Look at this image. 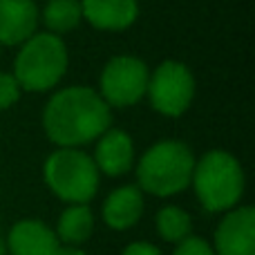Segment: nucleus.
Wrapping results in <instances>:
<instances>
[{"instance_id":"15","label":"nucleus","mask_w":255,"mask_h":255,"mask_svg":"<svg viewBox=\"0 0 255 255\" xmlns=\"http://www.w3.org/2000/svg\"><path fill=\"white\" fill-rule=\"evenodd\" d=\"M81 18H83V13H81L79 0H49L43 11L45 25L56 34L72 31L81 22Z\"/></svg>"},{"instance_id":"21","label":"nucleus","mask_w":255,"mask_h":255,"mask_svg":"<svg viewBox=\"0 0 255 255\" xmlns=\"http://www.w3.org/2000/svg\"><path fill=\"white\" fill-rule=\"evenodd\" d=\"M0 255H4V242L0 240Z\"/></svg>"},{"instance_id":"9","label":"nucleus","mask_w":255,"mask_h":255,"mask_svg":"<svg viewBox=\"0 0 255 255\" xmlns=\"http://www.w3.org/2000/svg\"><path fill=\"white\" fill-rule=\"evenodd\" d=\"M38 7L34 0H0V43L18 45L34 36Z\"/></svg>"},{"instance_id":"18","label":"nucleus","mask_w":255,"mask_h":255,"mask_svg":"<svg viewBox=\"0 0 255 255\" xmlns=\"http://www.w3.org/2000/svg\"><path fill=\"white\" fill-rule=\"evenodd\" d=\"M172 255H215V251H213L211 247H208L204 240L199 238H186L179 242V247H177V251Z\"/></svg>"},{"instance_id":"6","label":"nucleus","mask_w":255,"mask_h":255,"mask_svg":"<svg viewBox=\"0 0 255 255\" xmlns=\"http://www.w3.org/2000/svg\"><path fill=\"white\" fill-rule=\"evenodd\" d=\"M148 97L157 112L179 117L188 110L195 94V79L184 63L166 61L148 79Z\"/></svg>"},{"instance_id":"2","label":"nucleus","mask_w":255,"mask_h":255,"mask_svg":"<svg viewBox=\"0 0 255 255\" xmlns=\"http://www.w3.org/2000/svg\"><path fill=\"white\" fill-rule=\"evenodd\" d=\"M195 157L181 141H159L141 157L136 177L143 190L159 197L177 195L190 184Z\"/></svg>"},{"instance_id":"1","label":"nucleus","mask_w":255,"mask_h":255,"mask_svg":"<svg viewBox=\"0 0 255 255\" xmlns=\"http://www.w3.org/2000/svg\"><path fill=\"white\" fill-rule=\"evenodd\" d=\"M110 124V106L90 88H67L54 94L43 115L47 136L63 148L90 143L101 136Z\"/></svg>"},{"instance_id":"7","label":"nucleus","mask_w":255,"mask_h":255,"mask_svg":"<svg viewBox=\"0 0 255 255\" xmlns=\"http://www.w3.org/2000/svg\"><path fill=\"white\" fill-rule=\"evenodd\" d=\"M148 67L134 56H117L101 74V99L108 106L126 108L136 103L148 90Z\"/></svg>"},{"instance_id":"16","label":"nucleus","mask_w":255,"mask_h":255,"mask_svg":"<svg viewBox=\"0 0 255 255\" xmlns=\"http://www.w3.org/2000/svg\"><path fill=\"white\" fill-rule=\"evenodd\" d=\"M157 231L166 242H181L190 235L193 222H190V215L186 211L177 206H166L157 215Z\"/></svg>"},{"instance_id":"8","label":"nucleus","mask_w":255,"mask_h":255,"mask_svg":"<svg viewBox=\"0 0 255 255\" xmlns=\"http://www.w3.org/2000/svg\"><path fill=\"white\" fill-rule=\"evenodd\" d=\"M215 255H255V211L242 206L222 220L215 233Z\"/></svg>"},{"instance_id":"5","label":"nucleus","mask_w":255,"mask_h":255,"mask_svg":"<svg viewBox=\"0 0 255 255\" xmlns=\"http://www.w3.org/2000/svg\"><path fill=\"white\" fill-rule=\"evenodd\" d=\"M49 188L70 204H88L99 188V168L94 159L76 148H61L45 163Z\"/></svg>"},{"instance_id":"10","label":"nucleus","mask_w":255,"mask_h":255,"mask_svg":"<svg viewBox=\"0 0 255 255\" xmlns=\"http://www.w3.org/2000/svg\"><path fill=\"white\" fill-rule=\"evenodd\" d=\"M81 13L99 29H126L139 16L136 0H81Z\"/></svg>"},{"instance_id":"13","label":"nucleus","mask_w":255,"mask_h":255,"mask_svg":"<svg viewBox=\"0 0 255 255\" xmlns=\"http://www.w3.org/2000/svg\"><path fill=\"white\" fill-rule=\"evenodd\" d=\"M143 213V195L136 186H121L103 204V220L117 231L130 229Z\"/></svg>"},{"instance_id":"20","label":"nucleus","mask_w":255,"mask_h":255,"mask_svg":"<svg viewBox=\"0 0 255 255\" xmlns=\"http://www.w3.org/2000/svg\"><path fill=\"white\" fill-rule=\"evenodd\" d=\"M56 255H85V251H81V249L74 247V244H67V247H58Z\"/></svg>"},{"instance_id":"17","label":"nucleus","mask_w":255,"mask_h":255,"mask_svg":"<svg viewBox=\"0 0 255 255\" xmlns=\"http://www.w3.org/2000/svg\"><path fill=\"white\" fill-rule=\"evenodd\" d=\"M20 97V85L11 74H0V110H7Z\"/></svg>"},{"instance_id":"11","label":"nucleus","mask_w":255,"mask_h":255,"mask_svg":"<svg viewBox=\"0 0 255 255\" xmlns=\"http://www.w3.org/2000/svg\"><path fill=\"white\" fill-rule=\"evenodd\" d=\"M9 251L11 255H56L58 238L43 222L25 220L9 233Z\"/></svg>"},{"instance_id":"14","label":"nucleus","mask_w":255,"mask_h":255,"mask_svg":"<svg viewBox=\"0 0 255 255\" xmlns=\"http://www.w3.org/2000/svg\"><path fill=\"white\" fill-rule=\"evenodd\" d=\"M94 217L88 204H72L58 220V238L65 244H81L92 235Z\"/></svg>"},{"instance_id":"19","label":"nucleus","mask_w":255,"mask_h":255,"mask_svg":"<svg viewBox=\"0 0 255 255\" xmlns=\"http://www.w3.org/2000/svg\"><path fill=\"white\" fill-rule=\"evenodd\" d=\"M121 255H161V251H159L157 247H152V244H148V242H134V244H130Z\"/></svg>"},{"instance_id":"12","label":"nucleus","mask_w":255,"mask_h":255,"mask_svg":"<svg viewBox=\"0 0 255 255\" xmlns=\"http://www.w3.org/2000/svg\"><path fill=\"white\" fill-rule=\"evenodd\" d=\"M132 157H134V148H132V139L124 130L117 128H108L101 134V141L97 145V168H101L106 175L119 177L126 175L132 166Z\"/></svg>"},{"instance_id":"4","label":"nucleus","mask_w":255,"mask_h":255,"mask_svg":"<svg viewBox=\"0 0 255 255\" xmlns=\"http://www.w3.org/2000/svg\"><path fill=\"white\" fill-rule=\"evenodd\" d=\"M67 70V49L54 34H34L22 43L13 63V79L22 90L45 92L61 81Z\"/></svg>"},{"instance_id":"3","label":"nucleus","mask_w":255,"mask_h":255,"mask_svg":"<svg viewBox=\"0 0 255 255\" xmlns=\"http://www.w3.org/2000/svg\"><path fill=\"white\" fill-rule=\"evenodd\" d=\"M190 184H195V193L206 211L220 213L235 206L242 197L244 172L233 154L213 150L204 154L199 163L195 161Z\"/></svg>"}]
</instances>
